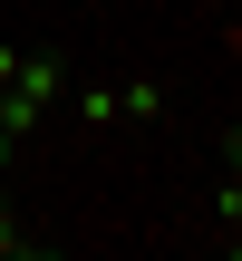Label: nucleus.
<instances>
[{
    "label": "nucleus",
    "mask_w": 242,
    "mask_h": 261,
    "mask_svg": "<svg viewBox=\"0 0 242 261\" xmlns=\"http://www.w3.org/2000/svg\"><path fill=\"white\" fill-rule=\"evenodd\" d=\"M10 68H19V48H10V39H0V87H10Z\"/></svg>",
    "instance_id": "7"
},
{
    "label": "nucleus",
    "mask_w": 242,
    "mask_h": 261,
    "mask_svg": "<svg viewBox=\"0 0 242 261\" xmlns=\"http://www.w3.org/2000/svg\"><path fill=\"white\" fill-rule=\"evenodd\" d=\"M10 87H19V97H39V107H58V97H68V58H19V68H10Z\"/></svg>",
    "instance_id": "1"
},
{
    "label": "nucleus",
    "mask_w": 242,
    "mask_h": 261,
    "mask_svg": "<svg viewBox=\"0 0 242 261\" xmlns=\"http://www.w3.org/2000/svg\"><path fill=\"white\" fill-rule=\"evenodd\" d=\"M155 116H165V87H155V77L116 87V126H155Z\"/></svg>",
    "instance_id": "2"
},
{
    "label": "nucleus",
    "mask_w": 242,
    "mask_h": 261,
    "mask_svg": "<svg viewBox=\"0 0 242 261\" xmlns=\"http://www.w3.org/2000/svg\"><path fill=\"white\" fill-rule=\"evenodd\" d=\"M223 165H233V174H242V126H233V136H223Z\"/></svg>",
    "instance_id": "6"
},
{
    "label": "nucleus",
    "mask_w": 242,
    "mask_h": 261,
    "mask_svg": "<svg viewBox=\"0 0 242 261\" xmlns=\"http://www.w3.org/2000/svg\"><path fill=\"white\" fill-rule=\"evenodd\" d=\"M39 116H49L39 97H19V87H0V136H10V145H19V136H39Z\"/></svg>",
    "instance_id": "3"
},
{
    "label": "nucleus",
    "mask_w": 242,
    "mask_h": 261,
    "mask_svg": "<svg viewBox=\"0 0 242 261\" xmlns=\"http://www.w3.org/2000/svg\"><path fill=\"white\" fill-rule=\"evenodd\" d=\"M0 252H10V261H29V252H39V242H29L19 223H0Z\"/></svg>",
    "instance_id": "5"
},
{
    "label": "nucleus",
    "mask_w": 242,
    "mask_h": 261,
    "mask_svg": "<svg viewBox=\"0 0 242 261\" xmlns=\"http://www.w3.org/2000/svg\"><path fill=\"white\" fill-rule=\"evenodd\" d=\"M0 174H10V136H0Z\"/></svg>",
    "instance_id": "8"
},
{
    "label": "nucleus",
    "mask_w": 242,
    "mask_h": 261,
    "mask_svg": "<svg viewBox=\"0 0 242 261\" xmlns=\"http://www.w3.org/2000/svg\"><path fill=\"white\" fill-rule=\"evenodd\" d=\"M213 223H223V232H242V174L223 184V194H213Z\"/></svg>",
    "instance_id": "4"
}]
</instances>
